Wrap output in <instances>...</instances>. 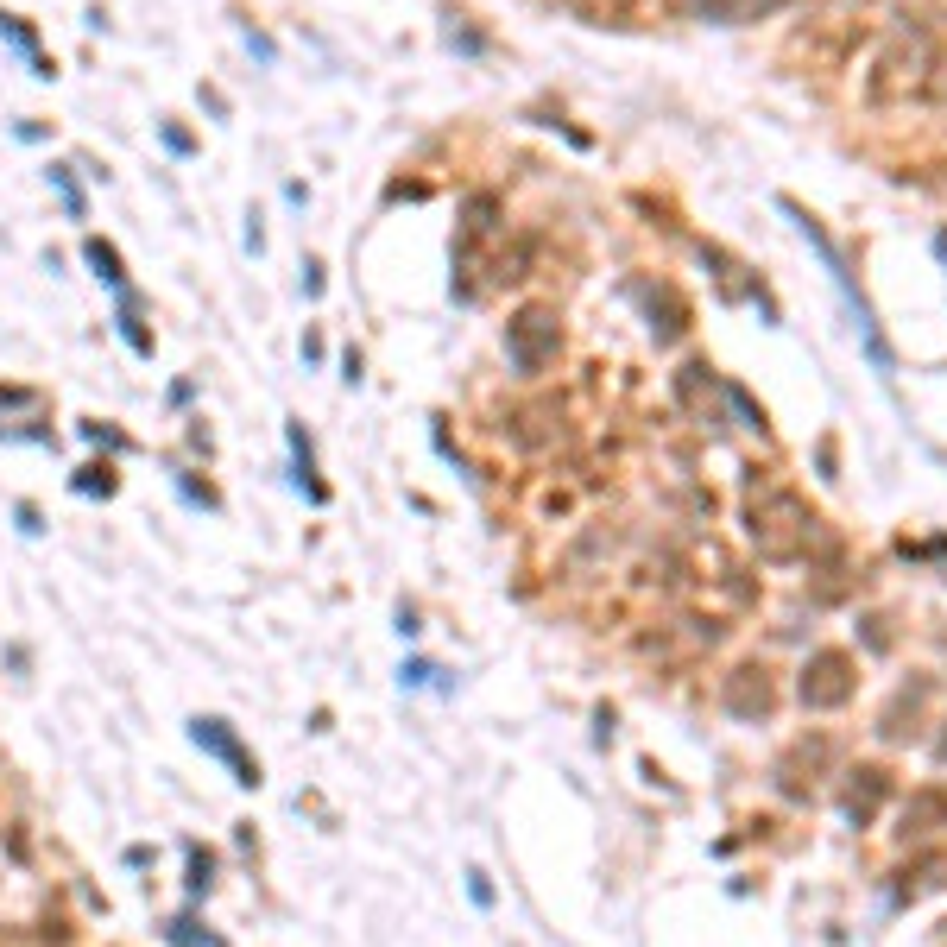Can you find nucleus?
<instances>
[{"mask_svg":"<svg viewBox=\"0 0 947 947\" xmlns=\"http://www.w3.org/2000/svg\"><path fill=\"white\" fill-rule=\"evenodd\" d=\"M89 259L102 266V278H114V285H120V259H114V247H102V240H89Z\"/></svg>","mask_w":947,"mask_h":947,"instance_id":"2","label":"nucleus"},{"mask_svg":"<svg viewBox=\"0 0 947 947\" xmlns=\"http://www.w3.org/2000/svg\"><path fill=\"white\" fill-rule=\"evenodd\" d=\"M196 739H203V745H215V752H221V758H228L234 771H240V783H253V764L234 752V739H221V733H215V720H203V727H196Z\"/></svg>","mask_w":947,"mask_h":947,"instance_id":"1","label":"nucleus"}]
</instances>
